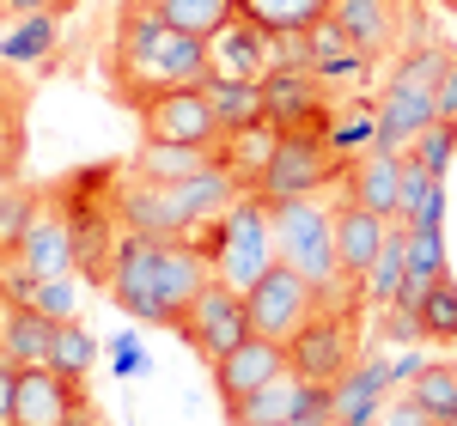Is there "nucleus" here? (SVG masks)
<instances>
[{
	"label": "nucleus",
	"instance_id": "f257e3e1",
	"mask_svg": "<svg viewBox=\"0 0 457 426\" xmlns=\"http://www.w3.org/2000/svg\"><path fill=\"white\" fill-rule=\"evenodd\" d=\"M213 281V262L202 256L195 238H146V232H122L116 238V262H110V299L116 311L135 323H159L177 329L183 311L195 305V292Z\"/></svg>",
	"mask_w": 457,
	"mask_h": 426
},
{
	"label": "nucleus",
	"instance_id": "f03ea898",
	"mask_svg": "<svg viewBox=\"0 0 457 426\" xmlns=\"http://www.w3.org/2000/svg\"><path fill=\"white\" fill-rule=\"evenodd\" d=\"M171 37L177 25L159 12V0H129L116 12V37H110V79H116V98L129 110H141L146 98L171 92Z\"/></svg>",
	"mask_w": 457,
	"mask_h": 426
},
{
	"label": "nucleus",
	"instance_id": "7ed1b4c3",
	"mask_svg": "<svg viewBox=\"0 0 457 426\" xmlns=\"http://www.w3.org/2000/svg\"><path fill=\"white\" fill-rule=\"evenodd\" d=\"M202 256L213 262V274L232 286H256V274H269L281 256H275V201H262L256 189H245L232 208L213 219L208 232H189Z\"/></svg>",
	"mask_w": 457,
	"mask_h": 426
},
{
	"label": "nucleus",
	"instance_id": "20e7f679",
	"mask_svg": "<svg viewBox=\"0 0 457 426\" xmlns=\"http://www.w3.org/2000/svg\"><path fill=\"white\" fill-rule=\"evenodd\" d=\"M177 335L195 348V359H208V365H213V359H226L238 341H250V335H256V323H250V292L213 274V281L195 292V305L183 311Z\"/></svg>",
	"mask_w": 457,
	"mask_h": 426
},
{
	"label": "nucleus",
	"instance_id": "39448f33",
	"mask_svg": "<svg viewBox=\"0 0 457 426\" xmlns=\"http://www.w3.org/2000/svg\"><path fill=\"white\" fill-rule=\"evenodd\" d=\"M336 177H342L336 146L323 141L317 128H293V135H281L269 171L256 183V195H262V201H305V195H317L323 183H336Z\"/></svg>",
	"mask_w": 457,
	"mask_h": 426
},
{
	"label": "nucleus",
	"instance_id": "423d86ee",
	"mask_svg": "<svg viewBox=\"0 0 457 426\" xmlns=\"http://www.w3.org/2000/svg\"><path fill=\"white\" fill-rule=\"evenodd\" d=\"M135 116H141V135H146V141L213 146V152H220V141H226V128H220V116H213L208 86H171V92L146 98Z\"/></svg>",
	"mask_w": 457,
	"mask_h": 426
},
{
	"label": "nucleus",
	"instance_id": "0eeeda50",
	"mask_svg": "<svg viewBox=\"0 0 457 426\" xmlns=\"http://www.w3.org/2000/svg\"><path fill=\"white\" fill-rule=\"evenodd\" d=\"M317 311H323L317 286L305 281V274H293L287 262H275L269 274H256V286H250V323H256V335H269V341H293Z\"/></svg>",
	"mask_w": 457,
	"mask_h": 426
},
{
	"label": "nucleus",
	"instance_id": "6e6552de",
	"mask_svg": "<svg viewBox=\"0 0 457 426\" xmlns=\"http://www.w3.org/2000/svg\"><path fill=\"white\" fill-rule=\"evenodd\" d=\"M293 372V354H287V341H269V335H250V341H238L226 359H213V390H220V402H226V414L232 408H245L256 390H269L275 378H287Z\"/></svg>",
	"mask_w": 457,
	"mask_h": 426
},
{
	"label": "nucleus",
	"instance_id": "1a4fd4ad",
	"mask_svg": "<svg viewBox=\"0 0 457 426\" xmlns=\"http://www.w3.org/2000/svg\"><path fill=\"white\" fill-rule=\"evenodd\" d=\"M86 408V384L55 372V365H19V402L12 426H68Z\"/></svg>",
	"mask_w": 457,
	"mask_h": 426
},
{
	"label": "nucleus",
	"instance_id": "9d476101",
	"mask_svg": "<svg viewBox=\"0 0 457 426\" xmlns=\"http://www.w3.org/2000/svg\"><path fill=\"white\" fill-rule=\"evenodd\" d=\"M287 354H293V372H299L305 384H336V378L353 365L348 323L336 317V311H317V317L287 341Z\"/></svg>",
	"mask_w": 457,
	"mask_h": 426
},
{
	"label": "nucleus",
	"instance_id": "9b49d317",
	"mask_svg": "<svg viewBox=\"0 0 457 426\" xmlns=\"http://www.w3.org/2000/svg\"><path fill=\"white\" fill-rule=\"evenodd\" d=\"M262 98H269V122L293 135V128H329V110H323V79L317 68H275L262 79Z\"/></svg>",
	"mask_w": 457,
	"mask_h": 426
},
{
	"label": "nucleus",
	"instance_id": "f8f14e48",
	"mask_svg": "<svg viewBox=\"0 0 457 426\" xmlns=\"http://www.w3.org/2000/svg\"><path fill=\"white\" fill-rule=\"evenodd\" d=\"M110 201H116V219H122L129 232H146V238H189V225H183V213H177V189L171 183L129 177V183L110 189Z\"/></svg>",
	"mask_w": 457,
	"mask_h": 426
},
{
	"label": "nucleus",
	"instance_id": "ddd939ff",
	"mask_svg": "<svg viewBox=\"0 0 457 426\" xmlns=\"http://www.w3.org/2000/svg\"><path fill=\"white\" fill-rule=\"evenodd\" d=\"M390 390H396L390 359H360V365H348L329 384V396H336V421L329 426H378V408H385Z\"/></svg>",
	"mask_w": 457,
	"mask_h": 426
},
{
	"label": "nucleus",
	"instance_id": "4468645a",
	"mask_svg": "<svg viewBox=\"0 0 457 426\" xmlns=\"http://www.w3.org/2000/svg\"><path fill=\"white\" fill-rule=\"evenodd\" d=\"M19 268L37 274V281H62V274H79V244H73L68 213L37 208L31 232H25V250H19Z\"/></svg>",
	"mask_w": 457,
	"mask_h": 426
},
{
	"label": "nucleus",
	"instance_id": "2eb2a0df",
	"mask_svg": "<svg viewBox=\"0 0 457 426\" xmlns=\"http://www.w3.org/2000/svg\"><path fill=\"white\" fill-rule=\"evenodd\" d=\"M433 122H439V98H433V92L385 86V98H378V146H385V152L403 159V152L421 141Z\"/></svg>",
	"mask_w": 457,
	"mask_h": 426
},
{
	"label": "nucleus",
	"instance_id": "dca6fc26",
	"mask_svg": "<svg viewBox=\"0 0 457 426\" xmlns=\"http://www.w3.org/2000/svg\"><path fill=\"white\" fill-rule=\"evenodd\" d=\"M213 73H232V79H269L275 73V31H262L256 19H232L226 31L213 37Z\"/></svg>",
	"mask_w": 457,
	"mask_h": 426
},
{
	"label": "nucleus",
	"instance_id": "f3484780",
	"mask_svg": "<svg viewBox=\"0 0 457 426\" xmlns=\"http://www.w3.org/2000/svg\"><path fill=\"white\" fill-rule=\"evenodd\" d=\"M329 219H336V256H342V274L366 286V268H372L378 250H385L390 219H385V213H372V208H360V201H342Z\"/></svg>",
	"mask_w": 457,
	"mask_h": 426
},
{
	"label": "nucleus",
	"instance_id": "a211bd4d",
	"mask_svg": "<svg viewBox=\"0 0 457 426\" xmlns=\"http://www.w3.org/2000/svg\"><path fill=\"white\" fill-rule=\"evenodd\" d=\"M396 183H403V159L385 152V146H372V152H360V159L342 165V201H360V208L396 219Z\"/></svg>",
	"mask_w": 457,
	"mask_h": 426
},
{
	"label": "nucleus",
	"instance_id": "6ab92c4d",
	"mask_svg": "<svg viewBox=\"0 0 457 426\" xmlns=\"http://www.w3.org/2000/svg\"><path fill=\"white\" fill-rule=\"evenodd\" d=\"M202 165H213V146H177V141H146L129 152V177H146V183H183L195 177Z\"/></svg>",
	"mask_w": 457,
	"mask_h": 426
},
{
	"label": "nucleus",
	"instance_id": "aec40b11",
	"mask_svg": "<svg viewBox=\"0 0 457 426\" xmlns=\"http://www.w3.org/2000/svg\"><path fill=\"white\" fill-rule=\"evenodd\" d=\"M329 19H336V25L348 31V43L360 55H372V61L396 43V12H390V0H336Z\"/></svg>",
	"mask_w": 457,
	"mask_h": 426
},
{
	"label": "nucleus",
	"instance_id": "412c9836",
	"mask_svg": "<svg viewBox=\"0 0 457 426\" xmlns=\"http://www.w3.org/2000/svg\"><path fill=\"white\" fill-rule=\"evenodd\" d=\"M213 116L226 135H245V128H262L269 122V98H262V79H232V73H213L208 79Z\"/></svg>",
	"mask_w": 457,
	"mask_h": 426
},
{
	"label": "nucleus",
	"instance_id": "4be33fe9",
	"mask_svg": "<svg viewBox=\"0 0 457 426\" xmlns=\"http://www.w3.org/2000/svg\"><path fill=\"white\" fill-rule=\"evenodd\" d=\"M275 146H281V128L262 122V128H245V135H226L220 141V165L245 183V189H256L262 171H269V159H275Z\"/></svg>",
	"mask_w": 457,
	"mask_h": 426
},
{
	"label": "nucleus",
	"instance_id": "5701e85b",
	"mask_svg": "<svg viewBox=\"0 0 457 426\" xmlns=\"http://www.w3.org/2000/svg\"><path fill=\"white\" fill-rule=\"evenodd\" d=\"M55 317H43L37 305H6V359L12 365H49Z\"/></svg>",
	"mask_w": 457,
	"mask_h": 426
},
{
	"label": "nucleus",
	"instance_id": "b1692460",
	"mask_svg": "<svg viewBox=\"0 0 457 426\" xmlns=\"http://www.w3.org/2000/svg\"><path fill=\"white\" fill-rule=\"evenodd\" d=\"M329 6L336 0H238V12L256 19L262 31H275V37H305L312 25L329 19Z\"/></svg>",
	"mask_w": 457,
	"mask_h": 426
},
{
	"label": "nucleus",
	"instance_id": "393cba45",
	"mask_svg": "<svg viewBox=\"0 0 457 426\" xmlns=\"http://www.w3.org/2000/svg\"><path fill=\"white\" fill-rule=\"evenodd\" d=\"M299 390H305V378L287 372V378H275L269 390L250 396L245 408H232L226 426H293V414H299Z\"/></svg>",
	"mask_w": 457,
	"mask_h": 426
},
{
	"label": "nucleus",
	"instance_id": "a878e982",
	"mask_svg": "<svg viewBox=\"0 0 457 426\" xmlns=\"http://www.w3.org/2000/svg\"><path fill=\"white\" fill-rule=\"evenodd\" d=\"M403 281H409V225L390 219L385 250H378V262L366 268V299H372V305H396Z\"/></svg>",
	"mask_w": 457,
	"mask_h": 426
},
{
	"label": "nucleus",
	"instance_id": "bb28decb",
	"mask_svg": "<svg viewBox=\"0 0 457 426\" xmlns=\"http://www.w3.org/2000/svg\"><path fill=\"white\" fill-rule=\"evenodd\" d=\"M433 281H445V232H433V225H409V281L396 299H415L421 305V292Z\"/></svg>",
	"mask_w": 457,
	"mask_h": 426
},
{
	"label": "nucleus",
	"instance_id": "cd10ccee",
	"mask_svg": "<svg viewBox=\"0 0 457 426\" xmlns=\"http://www.w3.org/2000/svg\"><path fill=\"white\" fill-rule=\"evenodd\" d=\"M409 396L421 402L433 421L457 426V359H427L421 372L409 378Z\"/></svg>",
	"mask_w": 457,
	"mask_h": 426
},
{
	"label": "nucleus",
	"instance_id": "c85d7f7f",
	"mask_svg": "<svg viewBox=\"0 0 457 426\" xmlns=\"http://www.w3.org/2000/svg\"><path fill=\"white\" fill-rule=\"evenodd\" d=\"M323 141L336 146L342 165L360 159V152H372V146H378V104H353V110H342V116H329Z\"/></svg>",
	"mask_w": 457,
	"mask_h": 426
},
{
	"label": "nucleus",
	"instance_id": "c756f323",
	"mask_svg": "<svg viewBox=\"0 0 457 426\" xmlns=\"http://www.w3.org/2000/svg\"><path fill=\"white\" fill-rule=\"evenodd\" d=\"M49 365L55 372H68V378H92V365H98V341H92V329L79 317H62L55 323V341H49Z\"/></svg>",
	"mask_w": 457,
	"mask_h": 426
},
{
	"label": "nucleus",
	"instance_id": "7c9ffc66",
	"mask_svg": "<svg viewBox=\"0 0 457 426\" xmlns=\"http://www.w3.org/2000/svg\"><path fill=\"white\" fill-rule=\"evenodd\" d=\"M159 12L171 19L177 31H189V37H220L232 19H238V0H159Z\"/></svg>",
	"mask_w": 457,
	"mask_h": 426
},
{
	"label": "nucleus",
	"instance_id": "2f4dec72",
	"mask_svg": "<svg viewBox=\"0 0 457 426\" xmlns=\"http://www.w3.org/2000/svg\"><path fill=\"white\" fill-rule=\"evenodd\" d=\"M457 49H445V43H415L403 61H396V73H390V86H409V92H439V79L452 73Z\"/></svg>",
	"mask_w": 457,
	"mask_h": 426
},
{
	"label": "nucleus",
	"instance_id": "473e14b6",
	"mask_svg": "<svg viewBox=\"0 0 457 426\" xmlns=\"http://www.w3.org/2000/svg\"><path fill=\"white\" fill-rule=\"evenodd\" d=\"M55 49V12H37V19H25L19 31L0 37V68H25V61H43Z\"/></svg>",
	"mask_w": 457,
	"mask_h": 426
},
{
	"label": "nucleus",
	"instance_id": "72a5a7b5",
	"mask_svg": "<svg viewBox=\"0 0 457 426\" xmlns=\"http://www.w3.org/2000/svg\"><path fill=\"white\" fill-rule=\"evenodd\" d=\"M19 152H25V86L0 79V177H12Z\"/></svg>",
	"mask_w": 457,
	"mask_h": 426
},
{
	"label": "nucleus",
	"instance_id": "f704fd0d",
	"mask_svg": "<svg viewBox=\"0 0 457 426\" xmlns=\"http://www.w3.org/2000/svg\"><path fill=\"white\" fill-rule=\"evenodd\" d=\"M31 219H37V201H31V195H19V189H0V268H6V262H19Z\"/></svg>",
	"mask_w": 457,
	"mask_h": 426
},
{
	"label": "nucleus",
	"instance_id": "c9c22d12",
	"mask_svg": "<svg viewBox=\"0 0 457 426\" xmlns=\"http://www.w3.org/2000/svg\"><path fill=\"white\" fill-rule=\"evenodd\" d=\"M439 183H445L439 171H427L415 152H403V183H396V219H403V225H415V213L427 208V195H433Z\"/></svg>",
	"mask_w": 457,
	"mask_h": 426
},
{
	"label": "nucleus",
	"instance_id": "e433bc0d",
	"mask_svg": "<svg viewBox=\"0 0 457 426\" xmlns=\"http://www.w3.org/2000/svg\"><path fill=\"white\" fill-rule=\"evenodd\" d=\"M421 323H427L433 341H457V286H452V274L421 292Z\"/></svg>",
	"mask_w": 457,
	"mask_h": 426
},
{
	"label": "nucleus",
	"instance_id": "4c0bfd02",
	"mask_svg": "<svg viewBox=\"0 0 457 426\" xmlns=\"http://www.w3.org/2000/svg\"><path fill=\"white\" fill-rule=\"evenodd\" d=\"M409 152L421 159L427 171H439V177H445V171H452V159H457V122H445V116H439V122H433V128H427Z\"/></svg>",
	"mask_w": 457,
	"mask_h": 426
},
{
	"label": "nucleus",
	"instance_id": "58836bf2",
	"mask_svg": "<svg viewBox=\"0 0 457 426\" xmlns=\"http://www.w3.org/2000/svg\"><path fill=\"white\" fill-rule=\"evenodd\" d=\"M378 335H385L390 348H409V341H421V335H427L421 305H415V299H396V305H385V329H378Z\"/></svg>",
	"mask_w": 457,
	"mask_h": 426
},
{
	"label": "nucleus",
	"instance_id": "ea45409f",
	"mask_svg": "<svg viewBox=\"0 0 457 426\" xmlns=\"http://www.w3.org/2000/svg\"><path fill=\"white\" fill-rule=\"evenodd\" d=\"M31 305L37 311H43V317H73V305H79V286L68 281V274H62V281H37V292H31Z\"/></svg>",
	"mask_w": 457,
	"mask_h": 426
},
{
	"label": "nucleus",
	"instance_id": "a19ab883",
	"mask_svg": "<svg viewBox=\"0 0 457 426\" xmlns=\"http://www.w3.org/2000/svg\"><path fill=\"white\" fill-rule=\"evenodd\" d=\"M110 372H116V378H141V372H146V348H141L135 329L110 335Z\"/></svg>",
	"mask_w": 457,
	"mask_h": 426
},
{
	"label": "nucleus",
	"instance_id": "79ce46f5",
	"mask_svg": "<svg viewBox=\"0 0 457 426\" xmlns=\"http://www.w3.org/2000/svg\"><path fill=\"white\" fill-rule=\"evenodd\" d=\"M336 421V396H329V384H305L299 390V414H293V426H329Z\"/></svg>",
	"mask_w": 457,
	"mask_h": 426
},
{
	"label": "nucleus",
	"instance_id": "37998d69",
	"mask_svg": "<svg viewBox=\"0 0 457 426\" xmlns=\"http://www.w3.org/2000/svg\"><path fill=\"white\" fill-rule=\"evenodd\" d=\"M378 426H445V421H433L421 402L403 390V396H385V408H378Z\"/></svg>",
	"mask_w": 457,
	"mask_h": 426
},
{
	"label": "nucleus",
	"instance_id": "c03bdc74",
	"mask_svg": "<svg viewBox=\"0 0 457 426\" xmlns=\"http://www.w3.org/2000/svg\"><path fill=\"white\" fill-rule=\"evenodd\" d=\"M12 402H19V365L0 359V426H12Z\"/></svg>",
	"mask_w": 457,
	"mask_h": 426
},
{
	"label": "nucleus",
	"instance_id": "a18cd8bd",
	"mask_svg": "<svg viewBox=\"0 0 457 426\" xmlns=\"http://www.w3.org/2000/svg\"><path fill=\"white\" fill-rule=\"evenodd\" d=\"M73 0H0V12H12V19H37V12H68Z\"/></svg>",
	"mask_w": 457,
	"mask_h": 426
},
{
	"label": "nucleus",
	"instance_id": "49530a36",
	"mask_svg": "<svg viewBox=\"0 0 457 426\" xmlns=\"http://www.w3.org/2000/svg\"><path fill=\"white\" fill-rule=\"evenodd\" d=\"M415 225H433V232H445V183H439V189L427 195V208L415 213Z\"/></svg>",
	"mask_w": 457,
	"mask_h": 426
},
{
	"label": "nucleus",
	"instance_id": "de8ad7c7",
	"mask_svg": "<svg viewBox=\"0 0 457 426\" xmlns=\"http://www.w3.org/2000/svg\"><path fill=\"white\" fill-rule=\"evenodd\" d=\"M433 98H439V116H445V122H457V61H452V73L439 79V92H433Z\"/></svg>",
	"mask_w": 457,
	"mask_h": 426
},
{
	"label": "nucleus",
	"instance_id": "09e8293b",
	"mask_svg": "<svg viewBox=\"0 0 457 426\" xmlns=\"http://www.w3.org/2000/svg\"><path fill=\"white\" fill-rule=\"evenodd\" d=\"M68 426H98V414H92V402H86V408H79V414H73Z\"/></svg>",
	"mask_w": 457,
	"mask_h": 426
},
{
	"label": "nucleus",
	"instance_id": "8fccbe9b",
	"mask_svg": "<svg viewBox=\"0 0 457 426\" xmlns=\"http://www.w3.org/2000/svg\"><path fill=\"white\" fill-rule=\"evenodd\" d=\"M0 359H6V311H0Z\"/></svg>",
	"mask_w": 457,
	"mask_h": 426
},
{
	"label": "nucleus",
	"instance_id": "3c124183",
	"mask_svg": "<svg viewBox=\"0 0 457 426\" xmlns=\"http://www.w3.org/2000/svg\"><path fill=\"white\" fill-rule=\"evenodd\" d=\"M445 6H452V12H457V0H445Z\"/></svg>",
	"mask_w": 457,
	"mask_h": 426
},
{
	"label": "nucleus",
	"instance_id": "603ef678",
	"mask_svg": "<svg viewBox=\"0 0 457 426\" xmlns=\"http://www.w3.org/2000/svg\"><path fill=\"white\" fill-rule=\"evenodd\" d=\"M0 79H6V73H0Z\"/></svg>",
	"mask_w": 457,
	"mask_h": 426
}]
</instances>
